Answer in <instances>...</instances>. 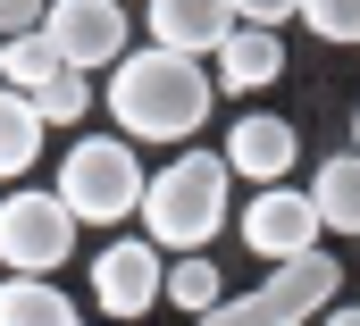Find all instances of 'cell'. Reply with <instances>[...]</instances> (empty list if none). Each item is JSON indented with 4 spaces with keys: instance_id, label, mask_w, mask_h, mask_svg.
Here are the masks:
<instances>
[{
    "instance_id": "obj_7",
    "label": "cell",
    "mask_w": 360,
    "mask_h": 326,
    "mask_svg": "<svg viewBox=\"0 0 360 326\" xmlns=\"http://www.w3.org/2000/svg\"><path fill=\"white\" fill-rule=\"evenodd\" d=\"M42 34H51L59 59L84 67V76H109V67L134 51V42H126V0H51Z\"/></svg>"
},
{
    "instance_id": "obj_17",
    "label": "cell",
    "mask_w": 360,
    "mask_h": 326,
    "mask_svg": "<svg viewBox=\"0 0 360 326\" xmlns=\"http://www.w3.org/2000/svg\"><path fill=\"white\" fill-rule=\"evenodd\" d=\"M59 67H68V59H59V42H51L42 25H34V34H8V84H17V92H34V84H51Z\"/></svg>"
},
{
    "instance_id": "obj_3",
    "label": "cell",
    "mask_w": 360,
    "mask_h": 326,
    "mask_svg": "<svg viewBox=\"0 0 360 326\" xmlns=\"http://www.w3.org/2000/svg\"><path fill=\"white\" fill-rule=\"evenodd\" d=\"M143 193H151V167H143V151H134L126 134H84V143H68V159H59V201H68L84 226H126V218H143Z\"/></svg>"
},
{
    "instance_id": "obj_9",
    "label": "cell",
    "mask_w": 360,
    "mask_h": 326,
    "mask_svg": "<svg viewBox=\"0 0 360 326\" xmlns=\"http://www.w3.org/2000/svg\"><path fill=\"white\" fill-rule=\"evenodd\" d=\"M235 25H243L235 0H151V17H143V34L160 51H184V59H218Z\"/></svg>"
},
{
    "instance_id": "obj_8",
    "label": "cell",
    "mask_w": 360,
    "mask_h": 326,
    "mask_svg": "<svg viewBox=\"0 0 360 326\" xmlns=\"http://www.w3.org/2000/svg\"><path fill=\"white\" fill-rule=\"evenodd\" d=\"M218 151H226V167H235L252 193H260V184H285V176L302 167V134H293L285 117H269V109H243Z\"/></svg>"
},
{
    "instance_id": "obj_18",
    "label": "cell",
    "mask_w": 360,
    "mask_h": 326,
    "mask_svg": "<svg viewBox=\"0 0 360 326\" xmlns=\"http://www.w3.org/2000/svg\"><path fill=\"white\" fill-rule=\"evenodd\" d=\"M302 25L319 42H360V0H302Z\"/></svg>"
},
{
    "instance_id": "obj_15",
    "label": "cell",
    "mask_w": 360,
    "mask_h": 326,
    "mask_svg": "<svg viewBox=\"0 0 360 326\" xmlns=\"http://www.w3.org/2000/svg\"><path fill=\"white\" fill-rule=\"evenodd\" d=\"M168 301H176L184 318H201V310L226 301V276H218L210 251H176V259H168Z\"/></svg>"
},
{
    "instance_id": "obj_10",
    "label": "cell",
    "mask_w": 360,
    "mask_h": 326,
    "mask_svg": "<svg viewBox=\"0 0 360 326\" xmlns=\"http://www.w3.org/2000/svg\"><path fill=\"white\" fill-rule=\"evenodd\" d=\"M260 293H269L276 310L302 326V318H327V310H335V293H344V268H335V251L319 243V251H302V259H276Z\"/></svg>"
},
{
    "instance_id": "obj_24",
    "label": "cell",
    "mask_w": 360,
    "mask_h": 326,
    "mask_svg": "<svg viewBox=\"0 0 360 326\" xmlns=\"http://www.w3.org/2000/svg\"><path fill=\"white\" fill-rule=\"evenodd\" d=\"M352 151H360V109H352Z\"/></svg>"
},
{
    "instance_id": "obj_1",
    "label": "cell",
    "mask_w": 360,
    "mask_h": 326,
    "mask_svg": "<svg viewBox=\"0 0 360 326\" xmlns=\"http://www.w3.org/2000/svg\"><path fill=\"white\" fill-rule=\"evenodd\" d=\"M101 109L117 117L126 143H193L201 117L218 109V76L184 51H160V42H134L109 84H101Z\"/></svg>"
},
{
    "instance_id": "obj_4",
    "label": "cell",
    "mask_w": 360,
    "mask_h": 326,
    "mask_svg": "<svg viewBox=\"0 0 360 326\" xmlns=\"http://www.w3.org/2000/svg\"><path fill=\"white\" fill-rule=\"evenodd\" d=\"M76 209L59 201V184H17L0 193V259L8 276H59L68 251H76Z\"/></svg>"
},
{
    "instance_id": "obj_2",
    "label": "cell",
    "mask_w": 360,
    "mask_h": 326,
    "mask_svg": "<svg viewBox=\"0 0 360 326\" xmlns=\"http://www.w3.org/2000/svg\"><path fill=\"white\" fill-rule=\"evenodd\" d=\"M226 193H235V167L226 151H176L168 167H151V193H143V235L168 251H210V235L226 226Z\"/></svg>"
},
{
    "instance_id": "obj_14",
    "label": "cell",
    "mask_w": 360,
    "mask_h": 326,
    "mask_svg": "<svg viewBox=\"0 0 360 326\" xmlns=\"http://www.w3.org/2000/svg\"><path fill=\"white\" fill-rule=\"evenodd\" d=\"M310 201L327 218V235H360V151H335V159L310 176Z\"/></svg>"
},
{
    "instance_id": "obj_20",
    "label": "cell",
    "mask_w": 360,
    "mask_h": 326,
    "mask_svg": "<svg viewBox=\"0 0 360 326\" xmlns=\"http://www.w3.org/2000/svg\"><path fill=\"white\" fill-rule=\"evenodd\" d=\"M51 17V0H0V34H34Z\"/></svg>"
},
{
    "instance_id": "obj_13",
    "label": "cell",
    "mask_w": 360,
    "mask_h": 326,
    "mask_svg": "<svg viewBox=\"0 0 360 326\" xmlns=\"http://www.w3.org/2000/svg\"><path fill=\"white\" fill-rule=\"evenodd\" d=\"M0 326H84V318L51 276H8L0 285Z\"/></svg>"
},
{
    "instance_id": "obj_12",
    "label": "cell",
    "mask_w": 360,
    "mask_h": 326,
    "mask_svg": "<svg viewBox=\"0 0 360 326\" xmlns=\"http://www.w3.org/2000/svg\"><path fill=\"white\" fill-rule=\"evenodd\" d=\"M34 159H42V109H34V92L0 84V184L25 176Z\"/></svg>"
},
{
    "instance_id": "obj_21",
    "label": "cell",
    "mask_w": 360,
    "mask_h": 326,
    "mask_svg": "<svg viewBox=\"0 0 360 326\" xmlns=\"http://www.w3.org/2000/svg\"><path fill=\"white\" fill-rule=\"evenodd\" d=\"M235 17L243 25H285V17H302V0H235Z\"/></svg>"
},
{
    "instance_id": "obj_11",
    "label": "cell",
    "mask_w": 360,
    "mask_h": 326,
    "mask_svg": "<svg viewBox=\"0 0 360 326\" xmlns=\"http://www.w3.org/2000/svg\"><path fill=\"white\" fill-rule=\"evenodd\" d=\"M210 76H218V92H235V100L269 92V84L285 76V34H276V25H235Z\"/></svg>"
},
{
    "instance_id": "obj_19",
    "label": "cell",
    "mask_w": 360,
    "mask_h": 326,
    "mask_svg": "<svg viewBox=\"0 0 360 326\" xmlns=\"http://www.w3.org/2000/svg\"><path fill=\"white\" fill-rule=\"evenodd\" d=\"M193 326H293V318L276 310L269 293H243V301H218V310H201Z\"/></svg>"
},
{
    "instance_id": "obj_16",
    "label": "cell",
    "mask_w": 360,
    "mask_h": 326,
    "mask_svg": "<svg viewBox=\"0 0 360 326\" xmlns=\"http://www.w3.org/2000/svg\"><path fill=\"white\" fill-rule=\"evenodd\" d=\"M92 100H101V92H92V76H84V67H59L51 84H34V109H42V126H76Z\"/></svg>"
},
{
    "instance_id": "obj_5",
    "label": "cell",
    "mask_w": 360,
    "mask_h": 326,
    "mask_svg": "<svg viewBox=\"0 0 360 326\" xmlns=\"http://www.w3.org/2000/svg\"><path fill=\"white\" fill-rule=\"evenodd\" d=\"M160 301H168V251L151 243V235H117L92 259V310H109L117 326H134Z\"/></svg>"
},
{
    "instance_id": "obj_22",
    "label": "cell",
    "mask_w": 360,
    "mask_h": 326,
    "mask_svg": "<svg viewBox=\"0 0 360 326\" xmlns=\"http://www.w3.org/2000/svg\"><path fill=\"white\" fill-rule=\"evenodd\" d=\"M319 326H360V301H335V310H327Z\"/></svg>"
},
{
    "instance_id": "obj_23",
    "label": "cell",
    "mask_w": 360,
    "mask_h": 326,
    "mask_svg": "<svg viewBox=\"0 0 360 326\" xmlns=\"http://www.w3.org/2000/svg\"><path fill=\"white\" fill-rule=\"evenodd\" d=\"M0 84H8V34H0Z\"/></svg>"
},
{
    "instance_id": "obj_6",
    "label": "cell",
    "mask_w": 360,
    "mask_h": 326,
    "mask_svg": "<svg viewBox=\"0 0 360 326\" xmlns=\"http://www.w3.org/2000/svg\"><path fill=\"white\" fill-rule=\"evenodd\" d=\"M243 243L260 251V259H302V251H319V235H327V218H319V201H310V184H260L252 201H243Z\"/></svg>"
}]
</instances>
